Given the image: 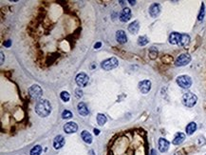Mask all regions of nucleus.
Returning a JSON list of instances; mask_svg holds the SVG:
<instances>
[{
	"label": "nucleus",
	"instance_id": "1",
	"mask_svg": "<svg viewBox=\"0 0 206 155\" xmlns=\"http://www.w3.org/2000/svg\"><path fill=\"white\" fill-rule=\"evenodd\" d=\"M35 112L41 117H47L51 112V105L48 100H40L35 106Z\"/></svg>",
	"mask_w": 206,
	"mask_h": 155
},
{
	"label": "nucleus",
	"instance_id": "2",
	"mask_svg": "<svg viewBox=\"0 0 206 155\" xmlns=\"http://www.w3.org/2000/svg\"><path fill=\"white\" fill-rule=\"evenodd\" d=\"M182 103L185 107L187 108H192L197 104L198 97L192 92H186L182 96Z\"/></svg>",
	"mask_w": 206,
	"mask_h": 155
},
{
	"label": "nucleus",
	"instance_id": "3",
	"mask_svg": "<svg viewBox=\"0 0 206 155\" xmlns=\"http://www.w3.org/2000/svg\"><path fill=\"white\" fill-rule=\"evenodd\" d=\"M118 65H119V61L116 57L108 58V59H106L105 61H103L101 64L102 69L105 70H110L112 69H115Z\"/></svg>",
	"mask_w": 206,
	"mask_h": 155
},
{
	"label": "nucleus",
	"instance_id": "4",
	"mask_svg": "<svg viewBox=\"0 0 206 155\" xmlns=\"http://www.w3.org/2000/svg\"><path fill=\"white\" fill-rule=\"evenodd\" d=\"M177 84L182 89H189L192 85V79L188 75H181L177 78Z\"/></svg>",
	"mask_w": 206,
	"mask_h": 155
},
{
	"label": "nucleus",
	"instance_id": "5",
	"mask_svg": "<svg viewBox=\"0 0 206 155\" xmlns=\"http://www.w3.org/2000/svg\"><path fill=\"white\" fill-rule=\"evenodd\" d=\"M29 93L33 99H40L41 96L43 95V90L40 86L33 85L29 89Z\"/></svg>",
	"mask_w": 206,
	"mask_h": 155
},
{
	"label": "nucleus",
	"instance_id": "6",
	"mask_svg": "<svg viewBox=\"0 0 206 155\" xmlns=\"http://www.w3.org/2000/svg\"><path fill=\"white\" fill-rule=\"evenodd\" d=\"M190 61H191V56L187 53H182L176 59L175 65L177 67H183V66L187 65V64H189Z\"/></svg>",
	"mask_w": 206,
	"mask_h": 155
},
{
	"label": "nucleus",
	"instance_id": "7",
	"mask_svg": "<svg viewBox=\"0 0 206 155\" xmlns=\"http://www.w3.org/2000/svg\"><path fill=\"white\" fill-rule=\"evenodd\" d=\"M75 80H76L77 85H78L79 87H81V88H84L88 84L89 78H88L87 74H86L85 73H79L78 75L76 76Z\"/></svg>",
	"mask_w": 206,
	"mask_h": 155
},
{
	"label": "nucleus",
	"instance_id": "8",
	"mask_svg": "<svg viewBox=\"0 0 206 155\" xmlns=\"http://www.w3.org/2000/svg\"><path fill=\"white\" fill-rule=\"evenodd\" d=\"M139 90L141 92V93H147V92H149V90L151 89V82L149 80H144V81H141L139 83Z\"/></svg>",
	"mask_w": 206,
	"mask_h": 155
},
{
	"label": "nucleus",
	"instance_id": "9",
	"mask_svg": "<svg viewBox=\"0 0 206 155\" xmlns=\"http://www.w3.org/2000/svg\"><path fill=\"white\" fill-rule=\"evenodd\" d=\"M160 10H162V8H160V5L159 3H153L149 7V15L155 18L160 15Z\"/></svg>",
	"mask_w": 206,
	"mask_h": 155
},
{
	"label": "nucleus",
	"instance_id": "10",
	"mask_svg": "<svg viewBox=\"0 0 206 155\" xmlns=\"http://www.w3.org/2000/svg\"><path fill=\"white\" fill-rule=\"evenodd\" d=\"M77 130H78V126L74 122H68L64 126V131H65L66 133H68V134L76 132Z\"/></svg>",
	"mask_w": 206,
	"mask_h": 155
},
{
	"label": "nucleus",
	"instance_id": "11",
	"mask_svg": "<svg viewBox=\"0 0 206 155\" xmlns=\"http://www.w3.org/2000/svg\"><path fill=\"white\" fill-rule=\"evenodd\" d=\"M131 18V10L129 8H124L120 14V20L122 22H127Z\"/></svg>",
	"mask_w": 206,
	"mask_h": 155
},
{
	"label": "nucleus",
	"instance_id": "12",
	"mask_svg": "<svg viewBox=\"0 0 206 155\" xmlns=\"http://www.w3.org/2000/svg\"><path fill=\"white\" fill-rule=\"evenodd\" d=\"M169 142L167 141L166 139H164V138H160L159 139V144H158V146H159V150L160 151V152H166L167 150H168V148H169Z\"/></svg>",
	"mask_w": 206,
	"mask_h": 155
},
{
	"label": "nucleus",
	"instance_id": "13",
	"mask_svg": "<svg viewBox=\"0 0 206 155\" xmlns=\"http://www.w3.org/2000/svg\"><path fill=\"white\" fill-rule=\"evenodd\" d=\"M116 40H117V42L120 44H125L127 42V37L124 31L121 30L116 33Z\"/></svg>",
	"mask_w": 206,
	"mask_h": 155
},
{
	"label": "nucleus",
	"instance_id": "14",
	"mask_svg": "<svg viewBox=\"0 0 206 155\" xmlns=\"http://www.w3.org/2000/svg\"><path fill=\"white\" fill-rule=\"evenodd\" d=\"M182 34L179 33H172L169 36V42L172 45H179L181 42Z\"/></svg>",
	"mask_w": 206,
	"mask_h": 155
},
{
	"label": "nucleus",
	"instance_id": "15",
	"mask_svg": "<svg viewBox=\"0 0 206 155\" xmlns=\"http://www.w3.org/2000/svg\"><path fill=\"white\" fill-rule=\"evenodd\" d=\"M64 145H65V139L62 136V135H58L53 140V147L56 150H59Z\"/></svg>",
	"mask_w": 206,
	"mask_h": 155
},
{
	"label": "nucleus",
	"instance_id": "16",
	"mask_svg": "<svg viewBox=\"0 0 206 155\" xmlns=\"http://www.w3.org/2000/svg\"><path fill=\"white\" fill-rule=\"evenodd\" d=\"M184 140H185V134L182 132H178V133H176L175 137H174V139L172 141V143H173V145L178 146L179 144H182Z\"/></svg>",
	"mask_w": 206,
	"mask_h": 155
},
{
	"label": "nucleus",
	"instance_id": "17",
	"mask_svg": "<svg viewBox=\"0 0 206 155\" xmlns=\"http://www.w3.org/2000/svg\"><path fill=\"white\" fill-rule=\"evenodd\" d=\"M139 30H140V24L138 21H134L128 26V31H129V33L132 34H136L139 31Z\"/></svg>",
	"mask_w": 206,
	"mask_h": 155
},
{
	"label": "nucleus",
	"instance_id": "18",
	"mask_svg": "<svg viewBox=\"0 0 206 155\" xmlns=\"http://www.w3.org/2000/svg\"><path fill=\"white\" fill-rule=\"evenodd\" d=\"M78 112L80 115L82 116H87L88 114V108L87 107V105L85 104V103H79V105H78Z\"/></svg>",
	"mask_w": 206,
	"mask_h": 155
},
{
	"label": "nucleus",
	"instance_id": "19",
	"mask_svg": "<svg viewBox=\"0 0 206 155\" xmlns=\"http://www.w3.org/2000/svg\"><path fill=\"white\" fill-rule=\"evenodd\" d=\"M81 136H82L83 141H85L87 144H91L92 143V136H91V134L89 133L88 131H82Z\"/></svg>",
	"mask_w": 206,
	"mask_h": 155
},
{
	"label": "nucleus",
	"instance_id": "20",
	"mask_svg": "<svg viewBox=\"0 0 206 155\" xmlns=\"http://www.w3.org/2000/svg\"><path fill=\"white\" fill-rule=\"evenodd\" d=\"M197 131V124L194 122H191L186 127V133L188 135H192L195 131Z\"/></svg>",
	"mask_w": 206,
	"mask_h": 155
},
{
	"label": "nucleus",
	"instance_id": "21",
	"mask_svg": "<svg viewBox=\"0 0 206 155\" xmlns=\"http://www.w3.org/2000/svg\"><path fill=\"white\" fill-rule=\"evenodd\" d=\"M190 42V36L188 34H182V38H181V42H179V46H182V47H185L187 46Z\"/></svg>",
	"mask_w": 206,
	"mask_h": 155
},
{
	"label": "nucleus",
	"instance_id": "22",
	"mask_svg": "<svg viewBox=\"0 0 206 155\" xmlns=\"http://www.w3.org/2000/svg\"><path fill=\"white\" fill-rule=\"evenodd\" d=\"M148 42H149L148 38H147V36H145V35L140 36L138 38V45L139 46H145L146 44H148Z\"/></svg>",
	"mask_w": 206,
	"mask_h": 155
},
{
	"label": "nucleus",
	"instance_id": "23",
	"mask_svg": "<svg viewBox=\"0 0 206 155\" xmlns=\"http://www.w3.org/2000/svg\"><path fill=\"white\" fill-rule=\"evenodd\" d=\"M97 122H98V124L100 126H104L106 123V115L104 114H102V113H99L97 115Z\"/></svg>",
	"mask_w": 206,
	"mask_h": 155
},
{
	"label": "nucleus",
	"instance_id": "24",
	"mask_svg": "<svg viewBox=\"0 0 206 155\" xmlns=\"http://www.w3.org/2000/svg\"><path fill=\"white\" fill-rule=\"evenodd\" d=\"M41 152H42V147H41V146L37 145V146H35V147H33V148H31V150H30V155H39Z\"/></svg>",
	"mask_w": 206,
	"mask_h": 155
},
{
	"label": "nucleus",
	"instance_id": "25",
	"mask_svg": "<svg viewBox=\"0 0 206 155\" xmlns=\"http://www.w3.org/2000/svg\"><path fill=\"white\" fill-rule=\"evenodd\" d=\"M60 97L62 99V101L64 102H68L69 101V98H70V95L68 92H62L61 94H60Z\"/></svg>",
	"mask_w": 206,
	"mask_h": 155
},
{
	"label": "nucleus",
	"instance_id": "26",
	"mask_svg": "<svg viewBox=\"0 0 206 155\" xmlns=\"http://www.w3.org/2000/svg\"><path fill=\"white\" fill-rule=\"evenodd\" d=\"M72 117V113L70 112L69 111H64L63 113H62V118L63 119H69V118H71Z\"/></svg>",
	"mask_w": 206,
	"mask_h": 155
},
{
	"label": "nucleus",
	"instance_id": "27",
	"mask_svg": "<svg viewBox=\"0 0 206 155\" xmlns=\"http://www.w3.org/2000/svg\"><path fill=\"white\" fill-rule=\"evenodd\" d=\"M205 15V12H204V5H201V11H199V15H198V21H202L203 18Z\"/></svg>",
	"mask_w": 206,
	"mask_h": 155
},
{
	"label": "nucleus",
	"instance_id": "28",
	"mask_svg": "<svg viewBox=\"0 0 206 155\" xmlns=\"http://www.w3.org/2000/svg\"><path fill=\"white\" fill-rule=\"evenodd\" d=\"M155 49H150V53H149V54H150V57L152 58V59H155V58L157 57V54H158V51L157 50H154Z\"/></svg>",
	"mask_w": 206,
	"mask_h": 155
},
{
	"label": "nucleus",
	"instance_id": "29",
	"mask_svg": "<svg viewBox=\"0 0 206 155\" xmlns=\"http://www.w3.org/2000/svg\"><path fill=\"white\" fill-rule=\"evenodd\" d=\"M75 95L77 98H81L83 96V90L81 89H76L75 90Z\"/></svg>",
	"mask_w": 206,
	"mask_h": 155
},
{
	"label": "nucleus",
	"instance_id": "30",
	"mask_svg": "<svg viewBox=\"0 0 206 155\" xmlns=\"http://www.w3.org/2000/svg\"><path fill=\"white\" fill-rule=\"evenodd\" d=\"M11 40H7V41H6V42L4 43V46H5V47H7V48L11 47Z\"/></svg>",
	"mask_w": 206,
	"mask_h": 155
},
{
	"label": "nucleus",
	"instance_id": "31",
	"mask_svg": "<svg viewBox=\"0 0 206 155\" xmlns=\"http://www.w3.org/2000/svg\"><path fill=\"white\" fill-rule=\"evenodd\" d=\"M101 46H102V43L101 42H98V43H96L94 45V48L95 49H99V48H101Z\"/></svg>",
	"mask_w": 206,
	"mask_h": 155
},
{
	"label": "nucleus",
	"instance_id": "32",
	"mask_svg": "<svg viewBox=\"0 0 206 155\" xmlns=\"http://www.w3.org/2000/svg\"><path fill=\"white\" fill-rule=\"evenodd\" d=\"M94 131V134H95V135H99V134H100V131L98 130V128H94V131Z\"/></svg>",
	"mask_w": 206,
	"mask_h": 155
},
{
	"label": "nucleus",
	"instance_id": "33",
	"mask_svg": "<svg viewBox=\"0 0 206 155\" xmlns=\"http://www.w3.org/2000/svg\"><path fill=\"white\" fill-rule=\"evenodd\" d=\"M0 54H1V62H0V64L3 65V63H4V54H3V53H1Z\"/></svg>",
	"mask_w": 206,
	"mask_h": 155
},
{
	"label": "nucleus",
	"instance_id": "34",
	"mask_svg": "<svg viewBox=\"0 0 206 155\" xmlns=\"http://www.w3.org/2000/svg\"><path fill=\"white\" fill-rule=\"evenodd\" d=\"M150 155H157V152H156V150H151Z\"/></svg>",
	"mask_w": 206,
	"mask_h": 155
},
{
	"label": "nucleus",
	"instance_id": "35",
	"mask_svg": "<svg viewBox=\"0 0 206 155\" xmlns=\"http://www.w3.org/2000/svg\"><path fill=\"white\" fill-rule=\"evenodd\" d=\"M128 2H129L131 5H135V3H136V1H132V0H129V1H128Z\"/></svg>",
	"mask_w": 206,
	"mask_h": 155
},
{
	"label": "nucleus",
	"instance_id": "36",
	"mask_svg": "<svg viewBox=\"0 0 206 155\" xmlns=\"http://www.w3.org/2000/svg\"><path fill=\"white\" fill-rule=\"evenodd\" d=\"M89 154H90V155H95L94 152H93V150H90V151H89Z\"/></svg>",
	"mask_w": 206,
	"mask_h": 155
},
{
	"label": "nucleus",
	"instance_id": "37",
	"mask_svg": "<svg viewBox=\"0 0 206 155\" xmlns=\"http://www.w3.org/2000/svg\"><path fill=\"white\" fill-rule=\"evenodd\" d=\"M205 155H206V154H205Z\"/></svg>",
	"mask_w": 206,
	"mask_h": 155
}]
</instances>
